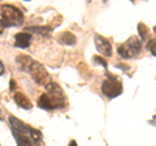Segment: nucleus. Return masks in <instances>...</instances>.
I'll use <instances>...</instances> for the list:
<instances>
[{
    "mask_svg": "<svg viewBox=\"0 0 156 146\" xmlns=\"http://www.w3.org/2000/svg\"><path fill=\"white\" fill-rule=\"evenodd\" d=\"M107 77H108V78L101 84V91H103L109 99L116 98V97H119L122 93V84H121V81H119L117 77L111 75V73H108Z\"/></svg>",
    "mask_w": 156,
    "mask_h": 146,
    "instance_id": "nucleus-4",
    "label": "nucleus"
},
{
    "mask_svg": "<svg viewBox=\"0 0 156 146\" xmlns=\"http://www.w3.org/2000/svg\"><path fill=\"white\" fill-rule=\"evenodd\" d=\"M51 31V27H47V26H29L26 27L25 33H37V34H41V35H48Z\"/></svg>",
    "mask_w": 156,
    "mask_h": 146,
    "instance_id": "nucleus-13",
    "label": "nucleus"
},
{
    "mask_svg": "<svg viewBox=\"0 0 156 146\" xmlns=\"http://www.w3.org/2000/svg\"><path fill=\"white\" fill-rule=\"evenodd\" d=\"M69 146H78V145H77V142H76V141H74V140H73V141H70V144H69Z\"/></svg>",
    "mask_w": 156,
    "mask_h": 146,
    "instance_id": "nucleus-21",
    "label": "nucleus"
},
{
    "mask_svg": "<svg viewBox=\"0 0 156 146\" xmlns=\"http://www.w3.org/2000/svg\"><path fill=\"white\" fill-rule=\"evenodd\" d=\"M92 61H94V63H98V64H100L101 67H104V68L108 67L107 61L103 59V57H100V56H94V57H92Z\"/></svg>",
    "mask_w": 156,
    "mask_h": 146,
    "instance_id": "nucleus-17",
    "label": "nucleus"
},
{
    "mask_svg": "<svg viewBox=\"0 0 156 146\" xmlns=\"http://www.w3.org/2000/svg\"><path fill=\"white\" fill-rule=\"evenodd\" d=\"M38 106L41 107V108H43V110H48V111L55 110V108H53V106H52V103H51L50 98H48V95H47L46 93H44V94H42L41 97H39Z\"/></svg>",
    "mask_w": 156,
    "mask_h": 146,
    "instance_id": "nucleus-12",
    "label": "nucleus"
},
{
    "mask_svg": "<svg viewBox=\"0 0 156 146\" xmlns=\"http://www.w3.org/2000/svg\"><path fill=\"white\" fill-rule=\"evenodd\" d=\"M58 42H60L61 45L74 46L76 42H77V38H76V35H74L73 33H70V31H64L60 37H58Z\"/></svg>",
    "mask_w": 156,
    "mask_h": 146,
    "instance_id": "nucleus-11",
    "label": "nucleus"
},
{
    "mask_svg": "<svg viewBox=\"0 0 156 146\" xmlns=\"http://www.w3.org/2000/svg\"><path fill=\"white\" fill-rule=\"evenodd\" d=\"M29 72H30L33 80L35 81L38 85L46 86L48 82H50V80H51L47 69L41 64V63H38V61H34L31 67H30V69H29Z\"/></svg>",
    "mask_w": 156,
    "mask_h": 146,
    "instance_id": "nucleus-5",
    "label": "nucleus"
},
{
    "mask_svg": "<svg viewBox=\"0 0 156 146\" xmlns=\"http://www.w3.org/2000/svg\"><path fill=\"white\" fill-rule=\"evenodd\" d=\"M16 142L18 146H34L33 140L30 138V136H21V134H14Z\"/></svg>",
    "mask_w": 156,
    "mask_h": 146,
    "instance_id": "nucleus-14",
    "label": "nucleus"
},
{
    "mask_svg": "<svg viewBox=\"0 0 156 146\" xmlns=\"http://www.w3.org/2000/svg\"><path fill=\"white\" fill-rule=\"evenodd\" d=\"M4 72H5V67H4V64L0 61V76H3Z\"/></svg>",
    "mask_w": 156,
    "mask_h": 146,
    "instance_id": "nucleus-19",
    "label": "nucleus"
},
{
    "mask_svg": "<svg viewBox=\"0 0 156 146\" xmlns=\"http://www.w3.org/2000/svg\"><path fill=\"white\" fill-rule=\"evenodd\" d=\"M33 63H34V60L31 59L30 56H27V55H18L16 57L17 67L21 71H23V72H29V69H30V67H31Z\"/></svg>",
    "mask_w": 156,
    "mask_h": 146,
    "instance_id": "nucleus-9",
    "label": "nucleus"
},
{
    "mask_svg": "<svg viewBox=\"0 0 156 146\" xmlns=\"http://www.w3.org/2000/svg\"><path fill=\"white\" fill-rule=\"evenodd\" d=\"M155 43H156V41L155 39H151L150 42H148V45H147V48H148V51H151V53H152V55L155 56L156 55V45H155Z\"/></svg>",
    "mask_w": 156,
    "mask_h": 146,
    "instance_id": "nucleus-18",
    "label": "nucleus"
},
{
    "mask_svg": "<svg viewBox=\"0 0 156 146\" xmlns=\"http://www.w3.org/2000/svg\"><path fill=\"white\" fill-rule=\"evenodd\" d=\"M46 90H47V95L50 98L51 103L53 106V108H61L64 107L66 103V98H65V94L62 89L60 87V85L55 84V82H48L46 85Z\"/></svg>",
    "mask_w": 156,
    "mask_h": 146,
    "instance_id": "nucleus-3",
    "label": "nucleus"
},
{
    "mask_svg": "<svg viewBox=\"0 0 156 146\" xmlns=\"http://www.w3.org/2000/svg\"><path fill=\"white\" fill-rule=\"evenodd\" d=\"M94 41H95V47L96 50L99 51L100 53H103L104 56H111L112 55V45L108 39H105L104 37L101 35H96L94 37Z\"/></svg>",
    "mask_w": 156,
    "mask_h": 146,
    "instance_id": "nucleus-7",
    "label": "nucleus"
},
{
    "mask_svg": "<svg viewBox=\"0 0 156 146\" xmlns=\"http://www.w3.org/2000/svg\"><path fill=\"white\" fill-rule=\"evenodd\" d=\"M2 17L4 26H20L23 22V13L20 8L12 5V4H3L2 7Z\"/></svg>",
    "mask_w": 156,
    "mask_h": 146,
    "instance_id": "nucleus-1",
    "label": "nucleus"
},
{
    "mask_svg": "<svg viewBox=\"0 0 156 146\" xmlns=\"http://www.w3.org/2000/svg\"><path fill=\"white\" fill-rule=\"evenodd\" d=\"M9 124L12 126L13 134H21V136H29V132H30V128L27 124H25L23 121H21L20 119L14 118V116H11L9 118Z\"/></svg>",
    "mask_w": 156,
    "mask_h": 146,
    "instance_id": "nucleus-6",
    "label": "nucleus"
},
{
    "mask_svg": "<svg viewBox=\"0 0 156 146\" xmlns=\"http://www.w3.org/2000/svg\"><path fill=\"white\" fill-rule=\"evenodd\" d=\"M29 136H30V138L33 140V141H41L42 140V133L39 132V130H37V129H34V128H30V132H29Z\"/></svg>",
    "mask_w": 156,
    "mask_h": 146,
    "instance_id": "nucleus-16",
    "label": "nucleus"
},
{
    "mask_svg": "<svg viewBox=\"0 0 156 146\" xmlns=\"http://www.w3.org/2000/svg\"><path fill=\"white\" fill-rule=\"evenodd\" d=\"M138 31H139V35H140V39L142 41L148 39V27L146 26L143 22L138 24Z\"/></svg>",
    "mask_w": 156,
    "mask_h": 146,
    "instance_id": "nucleus-15",
    "label": "nucleus"
},
{
    "mask_svg": "<svg viewBox=\"0 0 156 146\" xmlns=\"http://www.w3.org/2000/svg\"><path fill=\"white\" fill-rule=\"evenodd\" d=\"M33 39L31 34L29 33H18L16 34V37H14V46L18 47V48H27L30 46V42Z\"/></svg>",
    "mask_w": 156,
    "mask_h": 146,
    "instance_id": "nucleus-8",
    "label": "nucleus"
},
{
    "mask_svg": "<svg viewBox=\"0 0 156 146\" xmlns=\"http://www.w3.org/2000/svg\"><path fill=\"white\" fill-rule=\"evenodd\" d=\"M34 146H39V145H37V144H34Z\"/></svg>",
    "mask_w": 156,
    "mask_h": 146,
    "instance_id": "nucleus-22",
    "label": "nucleus"
},
{
    "mask_svg": "<svg viewBox=\"0 0 156 146\" xmlns=\"http://www.w3.org/2000/svg\"><path fill=\"white\" fill-rule=\"evenodd\" d=\"M9 85H11V86H9V89H11V91H13V90H14V81H13V80H11V82H9Z\"/></svg>",
    "mask_w": 156,
    "mask_h": 146,
    "instance_id": "nucleus-20",
    "label": "nucleus"
},
{
    "mask_svg": "<svg viewBox=\"0 0 156 146\" xmlns=\"http://www.w3.org/2000/svg\"><path fill=\"white\" fill-rule=\"evenodd\" d=\"M142 50V43L136 37H130L125 43H122L121 46L117 48V52L121 57L124 59H130V57L136 56Z\"/></svg>",
    "mask_w": 156,
    "mask_h": 146,
    "instance_id": "nucleus-2",
    "label": "nucleus"
},
{
    "mask_svg": "<svg viewBox=\"0 0 156 146\" xmlns=\"http://www.w3.org/2000/svg\"><path fill=\"white\" fill-rule=\"evenodd\" d=\"M14 102L21 107V108H25V110H31L33 108V104L30 99L27 98V97L23 94V93H14Z\"/></svg>",
    "mask_w": 156,
    "mask_h": 146,
    "instance_id": "nucleus-10",
    "label": "nucleus"
}]
</instances>
